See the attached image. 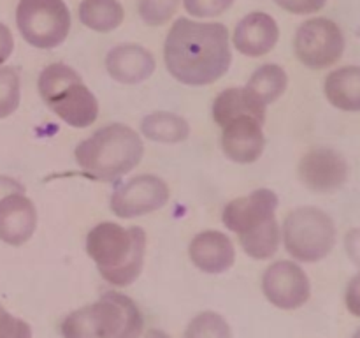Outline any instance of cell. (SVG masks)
Here are the masks:
<instances>
[{"mask_svg": "<svg viewBox=\"0 0 360 338\" xmlns=\"http://www.w3.org/2000/svg\"><path fill=\"white\" fill-rule=\"evenodd\" d=\"M164 60L179 83L188 87L214 83L232 62L227 27L179 18L165 39Z\"/></svg>", "mask_w": 360, "mask_h": 338, "instance_id": "cell-1", "label": "cell"}, {"mask_svg": "<svg viewBox=\"0 0 360 338\" xmlns=\"http://www.w3.org/2000/svg\"><path fill=\"white\" fill-rule=\"evenodd\" d=\"M86 252L105 282L127 287L143 271L146 232L141 227L125 229L116 222H101L88 232Z\"/></svg>", "mask_w": 360, "mask_h": 338, "instance_id": "cell-2", "label": "cell"}, {"mask_svg": "<svg viewBox=\"0 0 360 338\" xmlns=\"http://www.w3.org/2000/svg\"><path fill=\"white\" fill-rule=\"evenodd\" d=\"M278 196L269 189H257L238 197L224 208L221 220L229 231L239 236L241 246L253 259H269L280 246L276 220Z\"/></svg>", "mask_w": 360, "mask_h": 338, "instance_id": "cell-3", "label": "cell"}, {"mask_svg": "<svg viewBox=\"0 0 360 338\" xmlns=\"http://www.w3.org/2000/svg\"><path fill=\"white\" fill-rule=\"evenodd\" d=\"M144 144L139 134L123 123H111L76 146V162L94 180L112 182L132 171L141 162Z\"/></svg>", "mask_w": 360, "mask_h": 338, "instance_id": "cell-4", "label": "cell"}, {"mask_svg": "<svg viewBox=\"0 0 360 338\" xmlns=\"http://www.w3.org/2000/svg\"><path fill=\"white\" fill-rule=\"evenodd\" d=\"M39 94L67 125L90 127L98 116V102L79 74L65 63H51L39 76Z\"/></svg>", "mask_w": 360, "mask_h": 338, "instance_id": "cell-5", "label": "cell"}, {"mask_svg": "<svg viewBox=\"0 0 360 338\" xmlns=\"http://www.w3.org/2000/svg\"><path fill=\"white\" fill-rule=\"evenodd\" d=\"M338 231L333 217L316 206L290 211L283 224L287 252L299 263H319L336 246Z\"/></svg>", "mask_w": 360, "mask_h": 338, "instance_id": "cell-6", "label": "cell"}, {"mask_svg": "<svg viewBox=\"0 0 360 338\" xmlns=\"http://www.w3.org/2000/svg\"><path fill=\"white\" fill-rule=\"evenodd\" d=\"M16 25L25 42L39 49H53L69 35V7L63 0H20Z\"/></svg>", "mask_w": 360, "mask_h": 338, "instance_id": "cell-7", "label": "cell"}, {"mask_svg": "<svg viewBox=\"0 0 360 338\" xmlns=\"http://www.w3.org/2000/svg\"><path fill=\"white\" fill-rule=\"evenodd\" d=\"M345 46L343 30L329 18L306 20L295 32V56L309 69H327L340 62Z\"/></svg>", "mask_w": 360, "mask_h": 338, "instance_id": "cell-8", "label": "cell"}, {"mask_svg": "<svg viewBox=\"0 0 360 338\" xmlns=\"http://www.w3.org/2000/svg\"><path fill=\"white\" fill-rule=\"evenodd\" d=\"M97 338H141L144 317L139 306L127 294L108 291L91 303Z\"/></svg>", "mask_w": 360, "mask_h": 338, "instance_id": "cell-9", "label": "cell"}, {"mask_svg": "<svg viewBox=\"0 0 360 338\" xmlns=\"http://www.w3.org/2000/svg\"><path fill=\"white\" fill-rule=\"evenodd\" d=\"M262 292L280 310H297L308 303L311 284L306 271L292 261L271 264L262 277Z\"/></svg>", "mask_w": 360, "mask_h": 338, "instance_id": "cell-10", "label": "cell"}, {"mask_svg": "<svg viewBox=\"0 0 360 338\" xmlns=\"http://www.w3.org/2000/svg\"><path fill=\"white\" fill-rule=\"evenodd\" d=\"M169 201V187L155 175H139L116 187L111 196L112 213L122 218H136L153 213Z\"/></svg>", "mask_w": 360, "mask_h": 338, "instance_id": "cell-11", "label": "cell"}, {"mask_svg": "<svg viewBox=\"0 0 360 338\" xmlns=\"http://www.w3.org/2000/svg\"><path fill=\"white\" fill-rule=\"evenodd\" d=\"M348 175L347 158L334 148H313L299 162V178L313 192H336L345 187Z\"/></svg>", "mask_w": 360, "mask_h": 338, "instance_id": "cell-12", "label": "cell"}, {"mask_svg": "<svg viewBox=\"0 0 360 338\" xmlns=\"http://www.w3.org/2000/svg\"><path fill=\"white\" fill-rule=\"evenodd\" d=\"M264 122L252 115H243L225 123L221 129V150L231 161L238 164H252L264 154L266 137Z\"/></svg>", "mask_w": 360, "mask_h": 338, "instance_id": "cell-13", "label": "cell"}, {"mask_svg": "<svg viewBox=\"0 0 360 338\" xmlns=\"http://www.w3.org/2000/svg\"><path fill=\"white\" fill-rule=\"evenodd\" d=\"M278 39H280L278 23L271 14L260 13V11L246 14L236 25L234 35H232L236 49L252 58L267 55L276 46Z\"/></svg>", "mask_w": 360, "mask_h": 338, "instance_id": "cell-14", "label": "cell"}, {"mask_svg": "<svg viewBox=\"0 0 360 338\" xmlns=\"http://www.w3.org/2000/svg\"><path fill=\"white\" fill-rule=\"evenodd\" d=\"M37 211L25 192L9 194L0 199V239L7 245L20 246L35 232Z\"/></svg>", "mask_w": 360, "mask_h": 338, "instance_id": "cell-15", "label": "cell"}, {"mask_svg": "<svg viewBox=\"0 0 360 338\" xmlns=\"http://www.w3.org/2000/svg\"><path fill=\"white\" fill-rule=\"evenodd\" d=\"M190 259L193 266L210 275H220L231 270L236 261V250L231 238L220 231L199 232L190 242Z\"/></svg>", "mask_w": 360, "mask_h": 338, "instance_id": "cell-16", "label": "cell"}, {"mask_svg": "<svg viewBox=\"0 0 360 338\" xmlns=\"http://www.w3.org/2000/svg\"><path fill=\"white\" fill-rule=\"evenodd\" d=\"M155 56L139 44H120L105 55L109 76L123 84H137L155 73Z\"/></svg>", "mask_w": 360, "mask_h": 338, "instance_id": "cell-17", "label": "cell"}, {"mask_svg": "<svg viewBox=\"0 0 360 338\" xmlns=\"http://www.w3.org/2000/svg\"><path fill=\"white\" fill-rule=\"evenodd\" d=\"M323 92L334 108L360 113V65H345L329 73Z\"/></svg>", "mask_w": 360, "mask_h": 338, "instance_id": "cell-18", "label": "cell"}, {"mask_svg": "<svg viewBox=\"0 0 360 338\" xmlns=\"http://www.w3.org/2000/svg\"><path fill=\"white\" fill-rule=\"evenodd\" d=\"M243 115H252L266 122V106L259 104L246 88H227L213 104V118L220 127Z\"/></svg>", "mask_w": 360, "mask_h": 338, "instance_id": "cell-19", "label": "cell"}, {"mask_svg": "<svg viewBox=\"0 0 360 338\" xmlns=\"http://www.w3.org/2000/svg\"><path fill=\"white\" fill-rule=\"evenodd\" d=\"M79 21L95 32H112L123 23L125 11L118 0H83L77 7Z\"/></svg>", "mask_w": 360, "mask_h": 338, "instance_id": "cell-20", "label": "cell"}, {"mask_svg": "<svg viewBox=\"0 0 360 338\" xmlns=\"http://www.w3.org/2000/svg\"><path fill=\"white\" fill-rule=\"evenodd\" d=\"M287 84L288 76L283 67L276 63H266L253 73L245 88L259 104L267 108V104H273L285 94Z\"/></svg>", "mask_w": 360, "mask_h": 338, "instance_id": "cell-21", "label": "cell"}, {"mask_svg": "<svg viewBox=\"0 0 360 338\" xmlns=\"http://www.w3.org/2000/svg\"><path fill=\"white\" fill-rule=\"evenodd\" d=\"M141 130L151 141L165 144H176L190 136V125L185 118L174 113L157 111L144 116L141 122Z\"/></svg>", "mask_w": 360, "mask_h": 338, "instance_id": "cell-22", "label": "cell"}, {"mask_svg": "<svg viewBox=\"0 0 360 338\" xmlns=\"http://www.w3.org/2000/svg\"><path fill=\"white\" fill-rule=\"evenodd\" d=\"M183 338H232V330L221 313L206 310L190 320Z\"/></svg>", "mask_w": 360, "mask_h": 338, "instance_id": "cell-23", "label": "cell"}, {"mask_svg": "<svg viewBox=\"0 0 360 338\" xmlns=\"http://www.w3.org/2000/svg\"><path fill=\"white\" fill-rule=\"evenodd\" d=\"M21 81L14 67H0V118L13 115L20 106Z\"/></svg>", "mask_w": 360, "mask_h": 338, "instance_id": "cell-24", "label": "cell"}, {"mask_svg": "<svg viewBox=\"0 0 360 338\" xmlns=\"http://www.w3.org/2000/svg\"><path fill=\"white\" fill-rule=\"evenodd\" d=\"M63 338H97L91 305L70 312L60 326Z\"/></svg>", "mask_w": 360, "mask_h": 338, "instance_id": "cell-25", "label": "cell"}, {"mask_svg": "<svg viewBox=\"0 0 360 338\" xmlns=\"http://www.w3.org/2000/svg\"><path fill=\"white\" fill-rule=\"evenodd\" d=\"M179 0H139V16L150 27L165 25L176 14Z\"/></svg>", "mask_w": 360, "mask_h": 338, "instance_id": "cell-26", "label": "cell"}, {"mask_svg": "<svg viewBox=\"0 0 360 338\" xmlns=\"http://www.w3.org/2000/svg\"><path fill=\"white\" fill-rule=\"evenodd\" d=\"M186 13L195 18H214L231 9L234 0H183Z\"/></svg>", "mask_w": 360, "mask_h": 338, "instance_id": "cell-27", "label": "cell"}, {"mask_svg": "<svg viewBox=\"0 0 360 338\" xmlns=\"http://www.w3.org/2000/svg\"><path fill=\"white\" fill-rule=\"evenodd\" d=\"M0 338H32V327L0 305Z\"/></svg>", "mask_w": 360, "mask_h": 338, "instance_id": "cell-28", "label": "cell"}, {"mask_svg": "<svg viewBox=\"0 0 360 338\" xmlns=\"http://www.w3.org/2000/svg\"><path fill=\"white\" fill-rule=\"evenodd\" d=\"M281 9L292 14H313L326 7L327 0H274Z\"/></svg>", "mask_w": 360, "mask_h": 338, "instance_id": "cell-29", "label": "cell"}, {"mask_svg": "<svg viewBox=\"0 0 360 338\" xmlns=\"http://www.w3.org/2000/svg\"><path fill=\"white\" fill-rule=\"evenodd\" d=\"M345 305L352 315L360 319V270L348 282L345 291Z\"/></svg>", "mask_w": 360, "mask_h": 338, "instance_id": "cell-30", "label": "cell"}, {"mask_svg": "<svg viewBox=\"0 0 360 338\" xmlns=\"http://www.w3.org/2000/svg\"><path fill=\"white\" fill-rule=\"evenodd\" d=\"M345 250L355 266L360 268V227H354L345 236Z\"/></svg>", "mask_w": 360, "mask_h": 338, "instance_id": "cell-31", "label": "cell"}, {"mask_svg": "<svg viewBox=\"0 0 360 338\" xmlns=\"http://www.w3.org/2000/svg\"><path fill=\"white\" fill-rule=\"evenodd\" d=\"M14 49V39L13 34H11L9 27L4 23H0V65L6 62L11 56Z\"/></svg>", "mask_w": 360, "mask_h": 338, "instance_id": "cell-32", "label": "cell"}, {"mask_svg": "<svg viewBox=\"0 0 360 338\" xmlns=\"http://www.w3.org/2000/svg\"><path fill=\"white\" fill-rule=\"evenodd\" d=\"M16 192H25L23 183L11 178V176H0V199H4V197L9 196V194Z\"/></svg>", "mask_w": 360, "mask_h": 338, "instance_id": "cell-33", "label": "cell"}, {"mask_svg": "<svg viewBox=\"0 0 360 338\" xmlns=\"http://www.w3.org/2000/svg\"><path fill=\"white\" fill-rule=\"evenodd\" d=\"M144 338H171L169 334H165L164 331L160 330H150L146 334H144Z\"/></svg>", "mask_w": 360, "mask_h": 338, "instance_id": "cell-34", "label": "cell"}, {"mask_svg": "<svg viewBox=\"0 0 360 338\" xmlns=\"http://www.w3.org/2000/svg\"><path fill=\"white\" fill-rule=\"evenodd\" d=\"M352 338H360V327H359L357 331H355V334H354V337H352Z\"/></svg>", "mask_w": 360, "mask_h": 338, "instance_id": "cell-35", "label": "cell"}]
</instances>
